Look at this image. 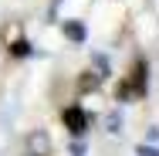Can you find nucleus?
<instances>
[{
	"label": "nucleus",
	"mask_w": 159,
	"mask_h": 156,
	"mask_svg": "<svg viewBox=\"0 0 159 156\" xmlns=\"http://www.w3.org/2000/svg\"><path fill=\"white\" fill-rule=\"evenodd\" d=\"M48 149H51V139H48V132H31L27 136V153L31 156H48Z\"/></svg>",
	"instance_id": "f257e3e1"
},
{
	"label": "nucleus",
	"mask_w": 159,
	"mask_h": 156,
	"mask_svg": "<svg viewBox=\"0 0 159 156\" xmlns=\"http://www.w3.org/2000/svg\"><path fill=\"white\" fill-rule=\"evenodd\" d=\"M64 122H68V129H71L75 136H81V132L88 129V119H85L81 109H68V112H64Z\"/></svg>",
	"instance_id": "f03ea898"
},
{
	"label": "nucleus",
	"mask_w": 159,
	"mask_h": 156,
	"mask_svg": "<svg viewBox=\"0 0 159 156\" xmlns=\"http://www.w3.org/2000/svg\"><path fill=\"white\" fill-rule=\"evenodd\" d=\"M64 34L71 37V41H85V24H78V21H64Z\"/></svg>",
	"instance_id": "7ed1b4c3"
},
{
	"label": "nucleus",
	"mask_w": 159,
	"mask_h": 156,
	"mask_svg": "<svg viewBox=\"0 0 159 156\" xmlns=\"http://www.w3.org/2000/svg\"><path fill=\"white\" fill-rule=\"evenodd\" d=\"M135 156H159V149H152V146H139Z\"/></svg>",
	"instance_id": "20e7f679"
}]
</instances>
